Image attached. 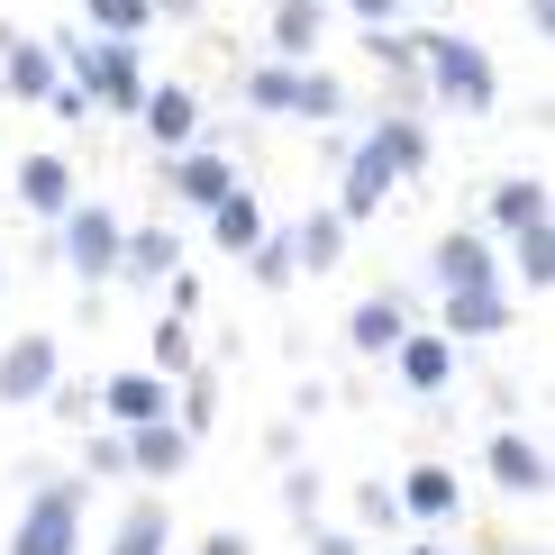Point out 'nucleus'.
Masks as SVG:
<instances>
[{"mask_svg": "<svg viewBox=\"0 0 555 555\" xmlns=\"http://www.w3.org/2000/svg\"><path fill=\"white\" fill-rule=\"evenodd\" d=\"M410 46H420V82H428L447 109L482 119V109L501 101V74H492V55H482L474 37H455V28H410Z\"/></svg>", "mask_w": 555, "mask_h": 555, "instance_id": "nucleus-1", "label": "nucleus"}, {"mask_svg": "<svg viewBox=\"0 0 555 555\" xmlns=\"http://www.w3.org/2000/svg\"><path fill=\"white\" fill-rule=\"evenodd\" d=\"M55 74L74 82L91 109H128L137 119V101H146V64H137V46H119V37H55Z\"/></svg>", "mask_w": 555, "mask_h": 555, "instance_id": "nucleus-2", "label": "nucleus"}, {"mask_svg": "<svg viewBox=\"0 0 555 555\" xmlns=\"http://www.w3.org/2000/svg\"><path fill=\"white\" fill-rule=\"evenodd\" d=\"M10 555H82V492L74 482H37V501L10 528Z\"/></svg>", "mask_w": 555, "mask_h": 555, "instance_id": "nucleus-3", "label": "nucleus"}, {"mask_svg": "<svg viewBox=\"0 0 555 555\" xmlns=\"http://www.w3.org/2000/svg\"><path fill=\"white\" fill-rule=\"evenodd\" d=\"M119 210H101V201H74V210L55 219V246H64V264L82 273V283H109L119 273Z\"/></svg>", "mask_w": 555, "mask_h": 555, "instance_id": "nucleus-4", "label": "nucleus"}, {"mask_svg": "<svg viewBox=\"0 0 555 555\" xmlns=\"http://www.w3.org/2000/svg\"><path fill=\"white\" fill-rule=\"evenodd\" d=\"M165 192L182 210H219V201L237 192V165H228L219 146H182V155H165Z\"/></svg>", "mask_w": 555, "mask_h": 555, "instance_id": "nucleus-5", "label": "nucleus"}, {"mask_svg": "<svg viewBox=\"0 0 555 555\" xmlns=\"http://www.w3.org/2000/svg\"><path fill=\"white\" fill-rule=\"evenodd\" d=\"M428 273H437V292H492V283H501L492 237H482V228H447L437 256H428Z\"/></svg>", "mask_w": 555, "mask_h": 555, "instance_id": "nucleus-6", "label": "nucleus"}, {"mask_svg": "<svg viewBox=\"0 0 555 555\" xmlns=\"http://www.w3.org/2000/svg\"><path fill=\"white\" fill-rule=\"evenodd\" d=\"M137 119H146L155 155H182L201 137V91L192 82H146V101H137Z\"/></svg>", "mask_w": 555, "mask_h": 555, "instance_id": "nucleus-7", "label": "nucleus"}, {"mask_svg": "<svg viewBox=\"0 0 555 555\" xmlns=\"http://www.w3.org/2000/svg\"><path fill=\"white\" fill-rule=\"evenodd\" d=\"M46 391H55V337L28 328L0 346V401H46Z\"/></svg>", "mask_w": 555, "mask_h": 555, "instance_id": "nucleus-8", "label": "nucleus"}, {"mask_svg": "<svg viewBox=\"0 0 555 555\" xmlns=\"http://www.w3.org/2000/svg\"><path fill=\"white\" fill-rule=\"evenodd\" d=\"M391 182H401V173H391V155L374 146V137H364V146L346 155V182H337V201H328V210L356 228V219H374V210H383V192H391Z\"/></svg>", "mask_w": 555, "mask_h": 555, "instance_id": "nucleus-9", "label": "nucleus"}, {"mask_svg": "<svg viewBox=\"0 0 555 555\" xmlns=\"http://www.w3.org/2000/svg\"><path fill=\"white\" fill-rule=\"evenodd\" d=\"M101 410H109L119 428L173 420V383H165V374H146V364H137V374H109V383H101Z\"/></svg>", "mask_w": 555, "mask_h": 555, "instance_id": "nucleus-10", "label": "nucleus"}, {"mask_svg": "<svg viewBox=\"0 0 555 555\" xmlns=\"http://www.w3.org/2000/svg\"><path fill=\"white\" fill-rule=\"evenodd\" d=\"M391 364H401V383L420 391V401H437V391L455 383V337H437V328H410L401 346H391Z\"/></svg>", "mask_w": 555, "mask_h": 555, "instance_id": "nucleus-11", "label": "nucleus"}, {"mask_svg": "<svg viewBox=\"0 0 555 555\" xmlns=\"http://www.w3.org/2000/svg\"><path fill=\"white\" fill-rule=\"evenodd\" d=\"M319 37H328V0H273V28H264L273 64H310Z\"/></svg>", "mask_w": 555, "mask_h": 555, "instance_id": "nucleus-12", "label": "nucleus"}, {"mask_svg": "<svg viewBox=\"0 0 555 555\" xmlns=\"http://www.w3.org/2000/svg\"><path fill=\"white\" fill-rule=\"evenodd\" d=\"M0 82H10V101H46L64 74H55V46H37V37H18V28H0Z\"/></svg>", "mask_w": 555, "mask_h": 555, "instance_id": "nucleus-13", "label": "nucleus"}, {"mask_svg": "<svg viewBox=\"0 0 555 555\" xmlns=\"http://www.w3.org/2000/svg\"><path fill=\"white\" fill-rule=\"evenodd\" d=\"M482 465H492L501 492H528V501L546 492V447H538V437H519V428H501L492 447H482Z\"/></svg>", "mask_w": 555, "mask_h": 555, "instance_id": "nucleus-14", "label": "nucleus"}, {"mask_svg": "<svg viewBox=\"0 0 555 555\" xmlns=\"http://www.w3.org/2000/svg\"><path fill=\"white\" fill-rule=\"evenodd\" d=\"M401 337H410V300H401V292L356 300V319H346V346H356V356H391Z\"/></svg>", "mask_w": 555, "mask_h": 555, "instance_id": "nucleus-15", "label": "nucleus"}, {"mask_svg": "<svg viewBox=\"0 0 555 555\" xmlns=\"http://www.w3.org/2000/svg\"><path fill=\"white\" fill-rule=\"evenodd\" d=\"M18 201H28L37 219H64L74 210V165H64V155H18Z\"/></svg>", "mask_w": 555, "mask_h": 555, "instance_id": "nucleus-16", "label": "nucleus"}, {"mask_svg": "<svg viewBox=\"0 0 555 555\" xmlns=\"http://www.w3.org/2000/svg\"><path fill=\"white\" fill-rule=\"evenodd\" d=\"M511 328V292H447V319H437V337H501Z\"/></svg>", "mask_w": 555, "mask_h": 555, "instance_id": "nucleus-17", "label": "nucleus"}, {"mask_svg": "<svg viewBox=\"0 0 555 555\" xmlns=\"http://www.w3.org/2000/svg\"><path fill=\"white\" fill-rule=\"evenodd\" d=\"M119 437H128V474H182V465H192V437H182L173 420L119 428Z\"/></svg>", "mask_w": 555, "mask_h": 555, "instance_id": "nucleus-18", "label": "nucleus"}, {"mask_svg": "<svg viewBox=\"0 0 555 555\" xmlns=\"http://www.w3.org/2000/svg\"><path fill=\"white\" fill-rule=\"evenodd\" d=\"M283 246H292V273H328V264H346V219L337 210H310Z\"/></svg>", "mask_w": 555, "mask_h": 555, "instance_id": "nucleus-19", "label": "nucleus"}, {"mask_svg": "<svg viewBox=\"0 0 555 555\" xmlns=\"http://www.w3.org/2000/svg\"><path fill=\"white\" fill-rule=\"evenodd\" d=\"M119 273L128 283H165V273H182V246L165 237V228H128L119 237Z\"/></svg>", "mask_w": 555, "mask_h": 555, "instance_id": "nucleus-20", "label": "nucleus"}, {"mask_svg": "<svg viewBox=\"0 0 555 555\" xmlns=\"http://www.w3.org/2000/svg\"><path fill=\"white\" fill-rule=\"evenodd\" d=\"M538 219H546V182L538 173L492 182V228H501V237H519V228H538Z\"/></svg>", "mask_w": 555, "mask_h": 555, "instance_id": "nucleus-21", "label": "nucleus"}, {"mask_svg": "<svg viewBox=\"0 0 555 555\" xmlns=\"http://www.w3.org/2000/svg\"><path fill=\"white\" fill-rule=\"evenodd\" d=\"M401 492V519H455V474L447 465H410V482H391Z\"/></svg>", "mask_w": 555, "mask_h": 555, "instance_id": "nucleus-22", "label": "nucleus"}, {"mask_svg": "<svg viewBox=\"0 0 555 555\" xmlns=\"http://www.w3.org/2000/svg\"><path fill=\"white\" fill-rule=\"evenodd\" d=\"M165 546H173V511H165V501H128L109 555H165Z\"/></svg>", "mask_w": 555, "mask_h": 555, "instance_id": "nucleus-23", "label": "nucleus"}, {"mask_svg": "<svg viewBox=\"0 0 555 555\" xmlns=\"http://www.w3.org/2000/svg\"><path fill=\"white\" fill-rule=\"evenodd\" d=\"M374 146L391 155V173L410 182V173L428 165V128H420V109H383V128H374Z\"/></svg>", "mask_w": 555, "mask_h": 555, "instance_id": "nucleus-24", "label": "nucleus"}, {"mask_svg": "<svg viewBox=\"0 0 555 555\" xmlns=\"http://www.w3.org/2000/svg\"><path fill=\"white\" fill-rule=\"evenodd\" d=\"M210 237L228 246V256H246V246H256V237H264V201H256V192H246V182H237V192H228V201H219V210H210Z\"/></svg>", "mask_w": 555, "mask_h": 555, "instance_id": "nucleus-25", "label": "nucleus"}, {"mask_svg": "<svg viewBox=\"0 0 555 555\" xmlns=\"http://www.w3.org/2000/svg\"><path fill=\"white\" fill-rule=\"evenodd\" d=\"M82 28H91V37H119V46H137V37L155 28V10H146V0H82Z\"/></svg>", "mask_w": 555, "mask_h": 555, "instance_id": "nucleus-26", "label": "nucleus"}, {"mask_svg": "<svg viewBox=\"0 0 555 555\" xmlns=\"http://www.w3.org/2000/svg\"><path fill=\"white\" fill-rule=\"evenodd\" d=\"M337 109H346V82L328 74V64H300V82H292V119H337Z\"/></svg>", "mask_w": 555, "mask_h": 555, "instance_id": "nucleus-27", "label": "nucleus"}, {"mask_svg": "<svg viewBox=\"0 0 555 555\" xmlns=\"http://www.w3.org/2000/svg\"><path fill=\"white\" fill-rule=\"evenodd\" d=\"M511 264H519V283H528V292H546V283H555V219L519 228V237H511Z\"/></svg>", "mask_w": 555, "mask_h": 555, "instance_id": "nucleus-28", "label": "nucleus"}, {"mask_svg": "<svg viewBox=\"0 0 555 555\" xmlns=\"http://www.w3.org/2000/svg\"><path fill=\"white\" fill-rule=\"evenodd\" d=\"M146 374H165V383L201 374V356H192V319H165V328H155V364H146Z\"/></svg>", "mask_w": 555, "mask_h": 555, "instance_id": "nucleus-29", "label": "nucleus"}, {"mask_svg": "<svg viewBox=\"0 0 555 555\" xmlns=\"http://www.w3.org/2000/svg\"><path fill=\"white\" fill-rule=\"evenodd\" d=\"M292 82H300V64H256V74H246V101H256V109H283V119H292Z\"/></svg>", "mask_w": 555, "mask_h": 555, "instance_id": "nucleus-30", "label": "nucleus"}, {"mask_svg": "<svg viewBox=\"0 0 555 555\" xmlns=\"http://www.w3.org/2000/svg\"><path fill=\"white\" fill-rule=\"evenodd\" d=\"M246 273H256L264 292H283V283H292V246H283V237H273V228H264V237L246 246Z\"/></svg>", "mask_w": 555, "mask_h": 555, "instance_id": "nucleus-31", "label": "nucleus"}, {"mask_svg": "<svg viewBox=\"0 0 555 555\" xmlns=\"http://www.w3.org/2000/svg\"><path fill=\"white\" fill-rule=\"evenodd\" d=\"M46 401H55V420H64V428H82L91 410H101V391H91V383H55Z\"/></svg>", "mask_w": 555, "mask_h": 555, "instance_id": "nucleus-32", "label": "nucleus"}, {"mask_svg": "<svg viewBox=\"0 0 555 555\" xmlns=\"http://www.w3.org/2000/svg\"><path fill=\"white\" fill-rule=\"evenodd\" d=\"M91 474H128V437H91Z\"/></svg>", "mask_w": 555, "mask_h": 555, "instance_id": "nucleus-33", "label": "nucleus"}, {"mask_svg": "<svg viewBox=\"0 0 555 555\" xmlns=\"http://www.w3.org/2000/svg\"><path fill=\"white\" fill-rule=\"evenodd\" d=\"M364 519L391 528V519H401V492H391V482H364Z\"/></svg>", "mask_w": 555, "mask_h": 555, "instance_id": "nucleus-34", "label": "nucleus"}, {"mask_svg": "<svg viewBox=\"0 0 555 555\" xmlns=\"http://www.w3.org/2000/svg\"><path fill=\"white\" fill-rule=\"evenodd\" d=\"M46 109H55V119H91V101H82L74 82H55V91H46Z\"/></svg>", "mask_w": 555, "mask_h": 555, "instance_id": "nucleus-35", "label": "nucleus"}, {"mask_svg": "<svg viewBox=\"0 0 555 555\" xmlns=\"http://www.w3.org/2000/svg\"><path fill=\"white\" fill-rule=\"evenodd\" d=\"M346 10H356L364 28H391V18H401V0H346Z\"/></svg>", "mask_w": 555, "mask_h": 555, "instance_id": "nucleus-36", "label": "nucleus"}, {"mask_svg": "<svg viewBox=\"0 0 555 555\" xmlns=\"http://www.w3.org/2000/svg\"><path fill=\"white\" fill-rule=\"evenodd\" d=\"M201 555H246V538H237V528H219V538H201Z\"/></svg>", "mask_w": 555, "mask_h": 555, "instance_id": "nucleus-37", "label": "nucleus"}, {"mask_svg": "<svg viewBox=\"0 0 555 555\" xmlns=\"http://www.w3.org/2000/svg\"><path fill=\"white\" fill-rule=\"evenodd\" d=\"M528 28H538V37H555V0H528Z\"/></svg>", "mask_w": 555, "mask_h": 555, "instance_id": "nucleus-38", "label": "nucleus"}, {"mask_svg": "<svg viewBox=\"0 0 555 555\" xmlns=\"http://www.w3.org/2000/svg\"><path fill=\"white\" fill-rule=\"evenodd\" d=\"M319 555H364V538H319Z\"/></svg>", "mask_w": 555, "mask_h": 555, "instance_id": "nucleus-39", "label": "nucleus"}, {"mask_svg": "<svg viewBox=\"0 0 555 555\" xmlns=\"http://www.w3.org/2000/svg\"><path fill=\"white\" fill-rule=\"evenodd\" d=\"M420 555H447V546H420Z\"/></svg>", "mask_w": 555, "mask_h": 555, "instance_id": "nucleus-40", "label": "nucleus"}]
</instances>
